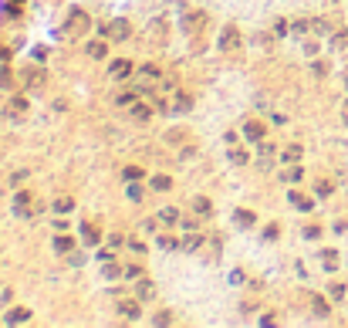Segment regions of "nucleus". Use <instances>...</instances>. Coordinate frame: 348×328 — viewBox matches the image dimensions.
Segmentation results:
<instances>
[{"label": "nucleus", "instance_id": "nucleus-25", "mask_svg": "<svg viewBox=\"0 0 348 328\" xmlns=\"http://www.w3.org/2000/svg\"><path fill=\"white\" fill-rule=\"evenodd\" d=\"M281 180L294 186V183H301V180H304V169H301V166H291V169H284V172H281Z\"/></svg>", "mask_w": 348, "mask_h": 328}, {"label": "nucleus", "instance_id": "nucleus-37", "mask_svg": "<svg viewBox=\"0 0 348 328\" xmlns=\"http://www.w3.org/2000/svg\"><path fill=\"white\" fill-rule=\"evenodd\" d=\"M291 34H298V37H301V34H311V21H294Z\"/></svg>", "mask_w": 348, "mask_h": 328}, {"label": "nucleus", "instance_id": "nucleus-23", "mask_svg": "<svg viewBox=\"0 0 348 328\" xmlns=\"http://www.w3.org/2000/svg\"><path fill=\"white\" fill-rule=\"evenodd\" d=\"M105 54H108V44H105V41H88V57L102 61Z\"/></svg>", "mask_w": 348, "mask_h": 328}, {"label": "nucleus", "instance_id": "nucleus-16", "mask_svg": "<svg viewBox=\"0 0 348 328\" xmlns=\"http://www.w3.org/2000/svg\"><path fill=\"white\" fill-rule=\"evenodd\" d=\"M301 152H304L301 146H287V149L281 152V163H284V166H298V163H301Z\"/></svg>", "mask_w": 348, "mask_h": 328}, {"label": "nucleus", "instance_id": "nucleus-46", "mask_svg": "<svg viewBox=\"0 0 348 328\" xmlns=\"http://www.w3.org/2000/svg\"><path fill=\"white\" fill-rule=\"evenodd\" d=\"M277 234H281L277 223H267V227H264V240H277Z\"/></svg>", "mask_w": 348, "mask_h": 328}, {"label": "nucleus", "instance_id": "nucleus-9", "mask_svg": "<svg viewBox=\"0 0 348 328\" xmlns=\"http://www.w3.org/2000/svg\"><path fill=\"white\" fill-rule=\"evenodd\" d=\"M189 108H193V99H189L186 91H176V99H172L169 112H172V115H183V112H189Z\"/></svg>", "mask_w": 348, "mask_h": 328}, {"label": "nucleus", "instance_id": "nucleus-1", "mask_svg": "<svg viewBox=\"0 0 348 328\" xmlns=\"http://www.w3.org/2000/svg\"><path fill=\"white\" fill-rule=\"evenodd\" d=\"M217 48H220V51H237V48H240V31L227 24L223 31H220V41H217Z\"/></svg>", "mask_w": 348, "mask_h": 328}, {"label": "nucleus", "instance_id": "nucleus-24", "mask_svg": "<svg viewBox=\"0 0 348 328\" xmlns=\"http://www.w3.org/2000/svg\"><path fill=\"white\" fill-rule=\"evenodd\" d=\"M169 186H172V176H166V172H156L152 176V189L156 193H166Z\"/></svg>", "mask_w": 348, "mask_h": 328}, {"label": "nucleus", "instance_id": "nucleus-14", "mask_svg": "<svg viewBox=\"0 0 348 328\" xmlns=\"http://www.w3.org/2000/svg\"><path fill=\"white\" fill-rule=\"evenodd\" d=\"M287 203H291L294 210H304V214H308L311 206H315V200H311V197H304V193H287Z\"/></svg>", "mask_w": 348, "mask_h": 328}, {"label": "nucleus", "instance_id": "nucleus-35", "mask_svg": "<svg viewBox=\"0 0 348 328\" xmlns=\"http://www.w3.org/2000/svg\"><path fill=\"white\" fill-rule=\"evenodd\" d=\"M81 240H85V244H88V247H95V244H98V234H95V230L88 227V223L81 227Z\"/></svg>", "mask_w": 348, "mask_h": 328}, {"label": "nucleus", "instance_id": "nucleus-8", "mask_svg": "<svg viewBox=\"0 0 348 328\" xmlns=\"http://www.w3.org/2000/svg\"><path fill=\"white\" fill-rule=\"evenodd\" d=\"M179 244H183L186 254H193V250H200V247H203V234H196V230H183V240H179Z\"/></svg>", "mask_w": 348, "mask_h": 328}, {"label": "nucleus", "instance_id": "nucleus-11", "mask_svg": "<svg viewBox=\"0 0 348 328\" xmlns=\"http://www.w3.org/2000/svg\"><path fill=\"white\" fill-rule=\"evenodd\" d=\"M240 132H243V139H247V142H260V139H264V129H260V122H254V119H250V122H243Z\"/></svg>", "mask_w": 348, "mask_h": 328}, {"label": "nucleus", "instance_id": "nucleus-44", "mask_svg": "<svg viewBox=\"0 0 348 328\" xmlns=\"http://www.w3.org/2000/svg\"><path fill=\"white\" fill-rule=\"evenodd\" d=\"M122 274H125L129 281H139V278H142V271H139V264H129V267H125Z\"/></svg>", "mask_w": 348, "mask_h": 328}, {"label": "nucleus", "instance_id": "nucleus-45", "mask_svg": "<svg viewBox=\"0 0 348 328\" xmlns=\"http://www.w3.org/2000/svg\"><path fill=\"white\" fill-rule=\"evenodd\" d=\"M27 176H31V172H27V169H17L14 176H10V186H21V183H24Z\"/></svg>", "mask_w": 348, "mask_h": 328}, {"label": "nucleus", "instance_id": "nucleus-30", "mask_svg": "<svg viewBox=\"0 0 348 328\" xmlns=\"http://www.w3.org/2000/svg\"><path fill=\"white\" fill-rule=\"evenodd\" d=\"M311 308H315V315H318V318H328V312H332L324 298H311Z\"/></svg>", "mask_w": 348, "mask_h": 328}, {"label": "nucleus", "instance_id": "nucleus-50", "mask_svg": "<svg viewBox=\"0 0 348 328\" xmlns=\"http://www.w3.org/2000/svg\"><path fill=\"white\" fill-rule=\"evenodd\" d=\"M152 321H156V325H172V315H156Z\"/></svg>", "mask_w": 348, "mask_h": 328}, {"label": "nucleus", "instance_id": "nucleus-10", "mask_svg": "<svg viewBox=\"0 0 348 328\" xmlns=\"http://www.w3.org/2000/svg\"><path fill=\"white\" fill-rule=\"evenodd\" d=\"M119 312H122V318H129V321H136L139 315H142V301H119Z\"/></svg>", "mask_w": 348, "mask_h": 328}, {"label": "nucleus", "instance_id": "nucleus-36", "mask_svg": "<svg viewBox=\"0 0 348 328\" xmlns=\"http://www.w3.org/2000/svg\"><path fill=\"white\" fill-rule=\"evenodd\" d=\"M136 95H139L136 88H132V91H122V95H115V105H132V102H136Z\"/></svg>", "mask_w": 348, "mask_h": 328}, {"label": "nucleus", "instance_id": "nucleus-47", "mask_svg": "<svg viewBox=\"0 0 348 328\" xmlns=\"http://www.w3.org/2000/svg\"><path fill=\"white\" fill-rule=\"evenodd\" d=\"M301 234H304L308 240H318V237H321V227H304Z\"/></svg>", "mask_w": 348, "mask_h": 328}, {"label": "nucleus", "instance_id": "nucleus-49", "mask_svg": "<svg viewBox=\"0 0 348 328\" xmlns=\"http://www.w3.org/2000/svg\"><path fill=\"white\" fill-rule=\"evenodd\" d=\"M270 125H277V129H281V125H287V115L274 112V115H270Z\"/></svg>", "mask_w": 348, "mask_h": 328}, {"label": "nucleus", "instance_id": "nucleus-2", "mask_svg": "<svg viewBox=\"0 0 348 328\" xmlns=\"http://www.w3.org/2000/svg\"><path fill=\"white\" fill-rule=\"evenodd\" d=\"M24 112H27V99L24 95H14V99H7V122H21L24 119Z\"/></svg>", "mask_w": 348, "mask_h": 328}, {"label": "nucleus", "instance_id": "nucleus-53", "mask_svg": "<svg viewBox=\"0 0 348 328\" xmlns=\"http://www.w3.org/2000/svg\"><path fill=\"white\" fill-rule=\"evenodd\" d=\"M341 122L348 125V99H345V105H341Z\"/></svg>", "mask_w": 348, "mask_h": 328}, {"label": "nucleus", "instance_id": "nucleus-28", "mask_svg": "<svg viewBox=\"0 0 348 328\" xmlns=\"http://www.w3.org/2000/svg\"><path fill=\"white\" fill-rule=\"evenodd\" d=\"M125 197H129V203H142V197H146V193H142L139 180H136V183H129V189H125Z\"/></svg>", "mask_w": 348, "mask_h": 328}, {"label": "nucleus", "instance_id": "nucleus-5", "mask_svg": "<svg viewBox=\"0 0 348 328\" xmlns=\"http://www.w3.org/2000/svg\"><path fill=\"white\" fill-rule=\"evenodd\" d=\"M129 34H132V27H129V21H112V24H108V37H112V41H129Z\"/></svg>", "mask_w": 348, "mask_h": 328}, {"label": "nucleus", "instance_id": "nucleus-3", "mask_svg": "<svg viewBox=\"0 0 348 328\" xmlns=\"http://www.w3.org/2000/svg\"><path fill=\"white\" fill-rule=\"evenodd\" d=\"M85 24H88V14H85V10H71V14H68V24H65V34L78 37V34L85 31Z\"/></svg>", "mask_w": 348, "mask_h": 328}, {"label": "nucleus", "instance_id": "nucleus-20", "mask_svg": "<svg viewBox=\"0 0 348 328\" xmlns=\"http://www.w3.org/2000/svg\"><path fill=\"white\" fill-rule=\"evenodd\" d=\"M51 210L65 217V214H71V210H74V200H71V197H57L54 203H51Z\"/></svg>", "mask_w": 348, "mask_h": 328}, {"label": "nucleus", "instance_id": "nucleus-52", "mask_svg": "<svg viewBox=\"0 0 348 328\" xmlns=\"http://www.w3.org/2000/svg\"><path fill=\"white\" fill-rule=\"evenodd\" d=\"M274 34H277V37H284V34H287V24H284V21H277V24H274Z\"/></svg>", "mask_w": 348, "mask_h": 328}, {"label": "nucleus", "instance_id": "nucleus-27", "mask_svg": "<svg viewBox=\"0 0 348 328\" xmlns=\"http://www.w3.org/2000/svg\"><path fill=\"white\" fill-rule=\"evenodd\" d=\"M71 237H65V234H57V237H54V250H57V254H71Z\"/></svg>", "mask_w": 348, "mask_h": 328}, {"label": "nucleus", "instance_id": "nucleus-18", "mask_svg": "<svg viewBox=\"0 0 348 328\" xmlns=\"http://www.w3.org/2000/svg\"><path fill=\"white\" fill-rule=\"evenodd\" d=\"M189 206H193V214H196V217H210V214H213V203H210L206 197H196Z\"/></svg>", "mask_w": 348, "mask_h": 328}, {"label": "nucleus", "instance_id": "nucleus-19", "mask_svg": "<svg viewBox=\"0 0 348 328\" xmlns=\"http://www.w3.org/2000/svg\"><path fill=\"white\" fill-rule=\"evenodd\" d=\"M132 119H139V122H149V119H152V108H149L146 102H132Z\"/></svg>", "mask_w": 348, "mask_h": 328}, {"label": "nucleus", "instance_id": "nucleus-43", "mask_svg": "<svg viewBox=\"0 0 348 328\" xmlns=\"http://www.w3.org/2000/svg\"><path fill=\"white\" fill-rule=\"evenodd\" d=\"M139 71L146 74V78H159V74H162V68H159V65H142Z\"/></svg>", "mask_w": 348, "mask_h": 328}, {"label": "nucleus", "instance_id": "nucleus-48", "mask_svg": "<svg viewBox=\"0 0 348 328\" xmlns=\"http://www.w3.org/2000/svg\"><path fill=\"white\" fill-rule=\"evenodd\" d=\"M243 281H247V278H243V271H230V284H234V287H240Z\"/></svg>", "mask_w": 348, "mask_h": 328}, {"label": "nucleus", "instance_id": "nucleus-39", "mask_svg": "<svg viewBox=\"0 0 348 328\" xmlns=\"http://www.w3.org/2000/svg\"><path fill=\"white\" fill-rule=\"evenodd\" d=\"M328 298H332V301H341V298H345V284H328Z\"/></svg>", "mask_w": 348, "mask_h": 328}, {"label": "nucleus", "instance_id": "nucleus-54", "mask_svg": "<svg viewBox=\"0 0 348 328\" xmlns=\"http://www.w3.org/2000/svg\"><path fill=\"white\" fill-rule=\"evenodd\" d=\"M10 4H14V7H21V4H24V0H10Z\"/></svg>", "mask_w": 348, "mask_h": 328}, {"label": "nucleus", "instance_id": "nucleus-26", "mask_svg": "<svg viewBox=\"0 0 348 328\" xmlns=\"http://www.w3.org/2000/svg\"><path fill=\"white\" fill-rule=\"evenodd\" d=\"M156 217H159L162 223H169V227H172V223H179V210H176V206H162Z\"/></svg>", "mask_w": 348, "mask_h": 328}, {"label": "nucleus", "instance_id": "nucleus-29", "mask_svg": "<svg viewBox=\"0 0 348 328\" xmlns=\"http://www.w3.org/2000/svg\"><path fill=\"white\" fill-rule=\"evenodd\" d=\"M156 244H159L162 250H176V247H183L176 237H169V234H159V237H156Z\"/></svg>", "mask_w": 348, "mask_h": 328}, {"label": "nucleus", "instance_id": "nucleus-38", "mask_svg": "<svg viewBox=\"0 0 348 328\" xmlns=\"http://www.w3.org/2000/svg\"><path fill=\"white\" fill-rule=\"evenodd\" d=\"M315 193H318L321 200H324V197H332V183H328V180H318V183H315Z\"/></svg>", "mask_w": 348, "mask_h": 328}, {"label": "nucleus", "instance_id": "nucleus-41", "mask_svg": "<svg viewBox=\"0 0 348 328\" xmlns=\"http://www.w3.org/2000/svg\"><path fill=\"white\" fill-rule=\"evenodd\" d=\"M257 156H277V149L270 146V142H264V139H260V142H257Z\"/></svg>", "mask_w": 348, "mask_h": 328}, {"label": "nucleus", "instance_id": "nucleus-4", "mask_svg": "<svg viewBox=\"0 0 348 328\" xmlns=\"http://www.w3.org/2000/svg\"><path fill=\"white\" fill-rule=\"evenodd\" d=\"M129 74H132V61H125V57H119V61L108 65V78H115V82H125Z\"/></svg>", "mask_w": 348, "mask_h": 328}, {"label": "nucleus", "instance_id": "nucleus-42", "mask_svg": "<svg viewBox=\"0 0 348 328\" xmlns=\"http://www.w3.org/2000/svg\"><path fill=\"white\" fill-rule=\"evenodd\" d=\"M129 250H136V254H146V240H142V237H129Z\"/></svg>", "mask_w": 348, "mask_h": 328}, {"label": "nucleus", "instance_id": "nucleus-17", "mask_svg": "<svg viewBox=\"0 0 348 328\" xmlns=\"http://www.w3.org/2000/svg\"><path fill=\"white\" fill-rule=\"evenodd\" d=\"M4 321H10V325H24V321H31V312H27V308H14V312L4 315Z\"/></svg>", "mask_w": 348, "mask_h": 328}, {"label": "nucleus", "instance_id": "nucleus-7", "mask_svg": "<svg viewBox=\"0 0 348 328\" xmlns=\"http://www.w3.org/2000/svg\"><path fill=\"white\" fill-rule=\"evenodd\" d=\"M14 214L17 217H34V214H37V206L31 210V197H27V193H17V197H14Z\"/></svg>", "mask_w": 348, "mask_h": 328}, {"label": "nucleus", "instance_id": "nucleus-31", "mask_svg": "<svg viewBox=\"0 0 348 328\" xmlns=\"http://www.w3.org/2000/svg\"><path fill=\"white\" fill-rule=\"evenodd\" d=\"M328 31H332V24H328L324 17H315V21H311V34H328Z\"/></svg>", "mask_w": 348, "mask_h": 328}, {"label": "nucleus", "instance_id": "nucleus-21", "mask_svg": "<svg viewBox=\"0 0 348 328\" xmlns=\"http://www.w3.org/2000/svg\"><path fill=\"white\" fill-rule=\"evenodd\" d=\"M227 156H230V163H234V166H247V163H250V152H247V149H240V146L230 149Z\"/></svg>", "mask_w": 348, "mask_h": 328}, {"label": "nucleus", "instance_id": "nucleus-34", "mask_svg": "<svg viewBox=\"0 0 348 328\" xmlns=\"http://www.w3.org/2000/svg\"><path fill=\"white\" fill-rule=\"evenodd\" d=\"M196 156H200V149H196V146H183V152H179V163H193Z\"/></svg>", "mask_w": 348, "mask_h": 328}, {"label": "nucleus", "instance_id": "nucleus-12", "mask_svg": "<svg viewBox=\"0 0 348 328\" xmlns=\"http://www.w3.org/2000/svg\"><path fill=\"white\" fill-rule=\"evenodd\" d=\"M166 34H169V21H166V17H156L152 24H149V37H152V41H162Z\"/></svg>", "mask_w": 348, "mask_h": 328}, {"label": "nucleus", "instance_id": "nucleus-6", "mask_svg": "<svg viewBox=\"0 0 348 328\" xmlns=\"http://www.w3.org/2000/svg\"><path fill=\"white\" fill-rule=\"evenodd\" d=\"M257 223V214L254 210H234V227L237 230H250Z\"/></svg>", "mask_w": 348, "mask_h": 328}, {"label": "nucleus", "instance_id": "nucleus-51", "mask_svg": "<svg viewBox=\"0 0 348 328\" xmlns=\"http://www.w3.org/2000/svg\"><path fill=\"white\" fill-rule=\"evenodd\" d=\"M345 44H348V31H341L338 37H335V48H345Z\"/></svg>", "mask_w": 348, "mask_h": 328}, {"label": "nucleus", "instance_id": "nucleus-22", "mask_svg": "<svg viewBox=\"0 0 348 328\" xmlns=\"http://www.w3.org/2000/svg\"><path fill=\"white\" fill-rule=\"evenodd\" d=\"M321 267L324 271H335V267H338V250H321Z\"/></svg>", "mask_w": 348, "mask_h": 328}, {"label": "nucleus", "instance_id": "nucleus-32", "mask_svg": "<svg viewBox=\"0 0 348 328\" xmlns=\"http://www.w3.org/2000/svg\"><path fill=\"white\" fill-rule=\"evenodd\" d=\"M119 267H115V264L112 261H105V264H102V278H105V281H115V278H119Z\"/></svg>", "mask_w": 348, "mask_h": 328}, {"label": "nucleus", "instance_id": "nucleus-13", "mask_svg": "<svg viewBox=\"0 0 348 328\" xmlns=\"http://www.w3.org/2000/svg\"><path fill=\"white\" fill-rule=\"evenodd\" d=\"M136 298H139V301H152V298H156V287H152V281L139 278V281H136Z\"/></svg>", "mask_w": 348, "mask_h": 328}, {"label": "nucleus", "instance_id": "nucleus-15", "mask_svg": "<svg viewBox=\"0 0 348 328\" xmlns=\"http://www.w3.org/2000/svg\"><path fill=\"white\" fill-rule=\"evenodd\" d=\"M21 78H24L27 88H37V85H44V71H41V68H27Z\"/></svg>", "mask_w": 348, "mask_h": 328}, {"label": "nucleus", "instance_id": "nucleus-33", "mask_svg": "<svg viewBox=\"0 0 348 328\" xmlns=\"http://www.w3.org/2000/svg\"><path fill=\"white\" fill-rule=\"evenodd\" d=\"M159 217H146V220H142V227H139V230H142V234H156V230H159Z\"/></svg>", "mask_w": 348, "mask_h": 328}, {"label": "nucleus", "instance_id": "nucleus-40", "mask_svg": "<svg viewBox=\"0 0 348 328\" xmlns=\"http://www.w3.org/2000/svg\"><path fill=\"white\" fill-rule=\"evenodd\" d=\"M122 180H125V183H136V180H142V169H136V166H129V169L122 172Z\"/></svg>", "mask_w": 348, "mask_h": 328}]
</instances>
